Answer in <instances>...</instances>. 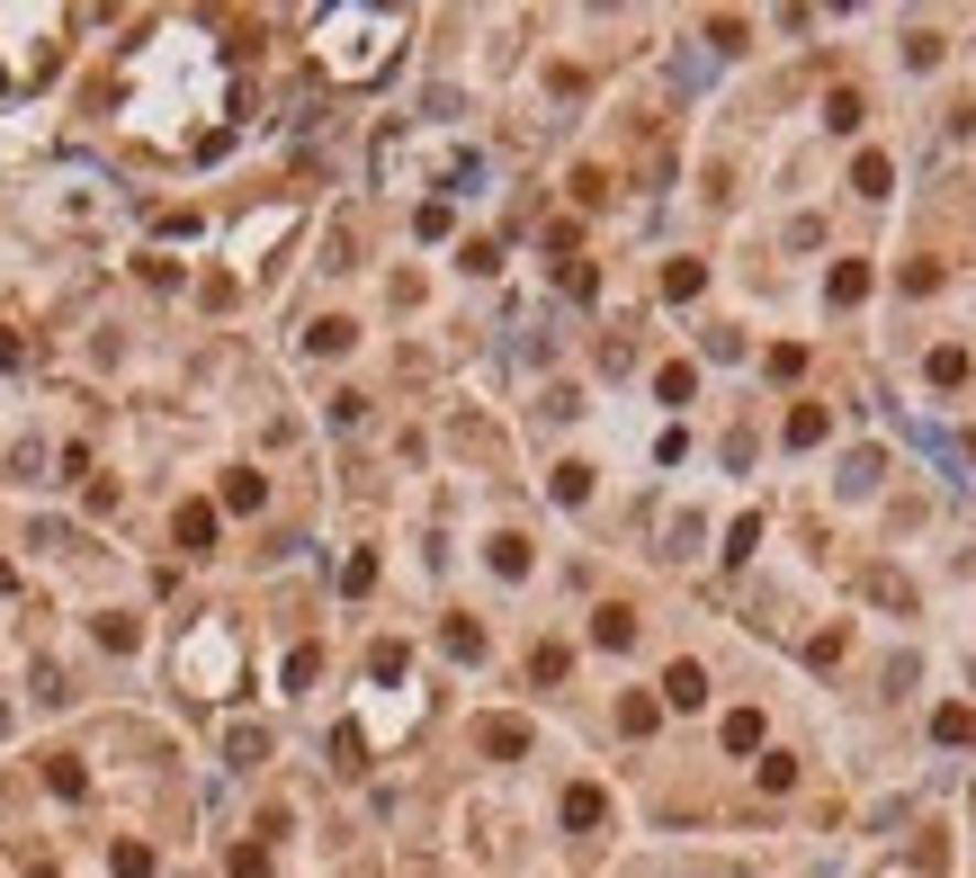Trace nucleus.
Listing matches in <instances>:
<instances>
[{
	"label": "nucleus",
	"mask_w": 976,
	"mask_h": 878,
	"mask_svg": "<svg viewBox=\"0 0 976 878\" xmlns=\"http://www.w3.org/2000/svg\"><path fill=\"white\" fill-rule=\"evenodd\" d=\"M700 288H708V269H700V260H672V269H663V296H672V305H690Z\"/></svg>",
	"instance_id": "8"
},
{
	"label": "nucleus",
	"mask_w": 976,
	"mask_h": 878,
	"mask_svg": "<svg viewBox=\"0 0 976 878\" xmlns=\"http://www.w3.org/2000/svg\"><path fill=\"white\" fill-rule=\"evenodd\" d=\"M565 663H574L565 646H538V654H529V672H538V682H565Z\"/></svg>",
	"instance_id": "26"
},
{
	"label": "nucleus",
	"mask_w": 976,
	"mask_h": 878,
	"mask_svg": "<svg viewBox=\"0 0 976 878\" xmlns=\"http://www.w3.org/2000/svg\"><path fill=\"white\" fill-rule=\"evenodd\" d=\"M654 717H663V700H646V691L618 700V726H627V735H654Z\"/></svg>",
	"instance_id": "11"
},
{
	"label": "nucleus",
	"mask_w": 976,
	"mask_h": 878,
	"mask_svg": "<svg viewBox=\"0 0 976 878\" xmlns=\"http://www.w3.org/2000/svg\"><path fill=\"white\" fill-rule=\"evenodd\" d=\"M269 502V485L251 476V466H234V476H225V511H260Z\"/></svg>",
	"instance_id": "7"
},
{
	"label": "nucleus",
	"mask_w": 976,
	"mask_h": 878,
	"mask_svg": "<svg viewBox=\"0 0 976 878\" xmlns=\"http://www.w3.org/2000/svg\"><path fill=\"white\" fill-rule=\"evenodd\" d=\"M932 735H941V745H967V735H976V717L950 700V708H932Z\"/></svg>",
	"instance_id": "16"
},
{
	"label": "nucleus",
	"mask_w": 976,
	"mask_h": 878,
	"mask_svg": "<svg viewBox=\"0 0 976 878\" xmlns=\"http://www.w3.org/2000/svg\"><path fill=\"white\" fill-rule=\"evenodd\" d=\"M700 700H708V672L700 663H672L663 672V708H700Z\"/></svg>",
	"instance_id": "4"
},
{
	"label": "nucleus",
	"mask_w": 976,
	"mask_h": 878,
	"mask_svg": "<svg viewBox=\"0 0 976 878\" xmlns=\"http://www.w3.org/2000/svg\"><path fill=\"white\" fill-rule=\"evenodd\" d=\"M332 762H340V771H368V745H359V726H340V735H332Z\"/></svg>",
	"instance_id": "19"
},
{
	"label": "nucleus",
	"mask_w": 976,
	"mask_h": 878,
	"mask_svg": "<svg viewBox=\"0 0 976 878\" xmlns=\"http://www.w3.org/2000/svg\"><path fill=\"white\" fill-rule=\"evenodd\" d=\"M412 225H422V242H440V234H448L457 216H448V197H431V207H422V216H412Z\"/></svg>",
	"instance_id": "28"
},
{
	"label": "nucleus",
	"mask_w": 976,
	"mask_h": 878,
	"mask_svg": "<svg viewBox=\"0 0 976 878\" xmlns=\"http://www.w3.org/2000/svg\"><path fill=\"white\" fill-rule=\"evenodd\" d=\"M887 180H896L887 153H860V162H852V188H860V197H887Z\"/></svg>",
	"instance_id": "10"
},
{
	"label": "nucleus",
	"mask_w": 976,
	"mask_h": 878,
	"mask_svg": "<svg viewBox=\"0 0 976 878\" xmlns=\"http://www.w3.org/2000/svg\"><path fill=\"white\" fill-rule=\"evenodd\" d=\"M10 583H19V574H10V556H0V592H10Z\"/></svg>",
	"instance_id": "31"
},
{
	"label": "nucleus",
	"mask_w": 976,
	"mask_h": 878,
	"mask_svg": "<svg viewBox=\"0 0 976 878\" xmlns=\"http://www.w3.org/2000/svg\"><path fill=\"white\" fill-rule=\"evenodd\" d=\"M494 574H511V583L529 574V548H520V538H494Z\"/></svg>",
	"instance_id": "20"
},
{
	"label": "nucleus",
	"mask_w": 976,
	"mask_h": 878,
	"mask_svg": "<svg viewBox=\"0 0 976 878\" xmlns=\"http://www.w3.org/2000/svg\"><path fill=\"white\" fill-rule=\"evenodd\" d=\"M171 538L188 556H216V502H180V520H171Z\"/></svg>",
	"instance_id": "1"
},
{
	"label": "nucleus",
	"mask_w": 976,
	"mask_h": 878,
	"mask_svg": "<svg viewBox=\"0 0 976 878\" xmlns=\"http://www.w3.org/2000/svg\"><path fill=\"white\" fill-rule=\"evenodd\" d=\"M0 90H10V73H0Z\"/></svg>",
	"instance_id": "32"
},
{
	"label": "nucleus",
	"mask_w": 976,
	"mask_h": 878,
	"mask_svg": "<svg viewBox=\"0 0 976 878\" xmlns=\"http://www.w3.org/2000/svg\"><path fill=\"white\" fill-rule=\"evenodd\" d=\"M824 296H833V305H860V296H869V260H833Z\"/></svg>",
	"instance_id": "6"
},
{
	"label": "nucleus",
	"mask_w": 976,
	"mask_h": 878,
	"mask_svg": "<svg viewBox=\"0 0 976 878\" xmlns=\"http://www.w3.org/2000/svg\"><path fill=\"white\" fill-rule=\"evenodd\" d=\"M752 745H761V717L735 708V717H726V754H752Z\"/></svg>",
	"instance_id": "18"
},
{
	"label": "nucleus",
	"mask_w": 976,
	"mask_h": 878,
	"mask_svg": "<svg viewBox=\"0 0 976 878\" xmlns=\"http://www.w3.org/2000/svg\"><path fill=\"white\" fill-rule=\"evenodd\" d=\"M45 789H54V798H82V789H90V771H82L73 754H54V762H45Z\"/></svg>",
	"instance_id": "12"
},
{
	"label": "nucleus",
	"mask_w": 976,
	"mask_h": 878,
	"mask_svg": "<svg viewBox=\"0 0 976 878\" xmlns=\"http://www.w3.org/2000/svg\"><path fill=\"white\" fill-rule=\"evenodd\" d=\"M314 672H323V646H296V654H288V691H305Z\"/></svg>",
	"instance_id": "22"
},
{
	"label": "nucleus",
	"mask_w": 976,
	"mask_h": 878,
	"mask_svg": "<svg viewBox=\"0 0 976 878\" xmlns=\"http://www.w3.org/2000/svg\"><path fill=\"white\" fill-rule=\"evenodd\" d=\"M234 878H269V852H260V843H242V852H234Z\"/></svg>",
	"instance_id": "30"
},
{
	"label": "nucleus",
	"mask_w": 976,
	"mask_h": 878,
	"mask_svg": "<svg viewBox=\"0 0 976 878\" xmlns=\"http://www.w3.org/2000/svg\"><path fill=\"white\" fill-rule=\"evenodd\" d=\"M475 745L494 754V762H520V754H529V726H520V717H484V726H475Z\"/></svg>",
	"instance_id": "2"
},
{
	"label": "nucleus",
	"mask_w": 976,
	"mask_h": 878,
	"mask_svg": "<svg viewBox=\"0 0 976 878\" xmlns=\"http://www.w3.org/2000/svg\"><path fill=\"white\" fill-rule=\"evenodd\" d=\"M305 342H314L323 359H340V350H350V342H359V323H340V314H323V323L305 332Z\"/></svg>",
	"instance_id": "9"
},
{
	"label": "nucleus",
	"mask_w": 976,
	"mask_h": 878,
	"mask_svg": "<svg viewBox=\"0 0 976 878\" xmlns=\"http://www.w3.org/2000/svg\"><path fill=\"white\" fill-rule=\"evenodd\" d=\"M592 646H637V610H627V600H609V610H592Z\"/></svg>",
	"instance_id": "3"
},
{
	"label": "nucleus",
	"mask_w": 976,
	"mask_h": 878,
	"mask_svg": "<svg viewBox=\"0 0 976 878\" xmlns=\"http://www.w3.org/2000/svg\"><path fill=\"white\" fill-rule=\"evenodd\" d=\"M99 646H108V654H134V619L108 610V619H99Z\"/></svg>",
	"instance_id": "24"
},
{
	"label": "nucleus",
	"mask_w": 976,
	"mask_h": 878,
	"mask_svg": "<svg viewBox=\"0 0 976 878\" xmlns=\"http://www.w3.org/2000/svg\"><path fill=\"white\" fill-rule=\"evenodd\" d=\"M403 663H412V654H403V646H394V637H386V646H377V654H368V672H377V682H403Z\"/></svg>",
	"instance_id": "21"
},
{
	"label": "nucleus",
	"mask_w": 976,
	"mask_h": 878,
	"mask_svg": "<svg viewBox=\"0 0 976 878\" xmlns=\"http://www.w3.org/2000/svg\"><path fill=\"white\" fill-rule=\"evenodd\" d=\"M967 377V350H932V386H958Z\"/></svg>",
	"instance_id": "29"
},
{
	"label": "nucleus",
	"mask_w": 976,
	"mask_h": 878,
	"mask_svg": "<svg viewBox=\"0 0 976 878\" xmlns=\"http://www.w3.org/2000/svg\"><path fill=\"white\" fill-rule=\"evenodd\" d=\"M592 494V466H555V502H583Z\"/></svg>",
	"instance_id": "23"
},
{
	"label": "nucleus",
	"mask_w": 976,
	"mask_h": 878,
	"mask_svg": "<svg viewBox=\"0 0 976 878\" xmlns=\"http://www.w3.org/2000/svg\"><path fill=\"white\" fill-rule=\"evenodd\" d=\"M654 394H663V403H690V394H700V368H690V359H672V368L654 377Z\"/></svg>",
	"instance_id": "13"
},
{
	"label": "nucleus",
	"mask_w": 976,
	"mask_h": 878,
	"mask_svg": "<svg viewBox=\"0 0 976 878\" xmlns=\"http://www.w3.org/2000/svg\"><path fill=\"white\" fill-rule=\"evenodd\" d=\"M108 869H117V878H153V843H117Z\"/></svg>",
	"instance_id": "14"
},
{
	"label": "nucleus",
	"mask_w": 976,
	"mask_h": 878,
	"mask_svg": "<svg viewBox=\"0 0 976 878\" xmlns=\"http://www.w3.org/2000/svg\"><path fill=\"white\" fill-rule=\"evenodd\" d=\"M225 754H234V762H260V754H269V735H260V726H234V745H225Z\"/></svg>",
	"instance_id": "27"
},
{
	"label": "nucleus",
	"mask_w": 976,
	"mask_h": 878,
	"mask_svg": "<svg viewBox=\"0 0 976 878\" xmlns=\"http://www.w3.org/2000/svg\"><path fill=\"white\" fill-rule=\"evenodd\" d=\"M600 816H609V798H600L592 780H574V789H565V825H574V834H592Z\"/></svg>",
	"instance_id": "5"
},
{
	"label": "nucleus",
	"mask_w": 976,
	"mask_h": 878,
	"mask_svg": "<svg viewBox=\"0 0 976 878\" xmlns=\"http://www.w3.org/2000/svg\"><path fill=\"white\" fill-rule=\"evenodd\" d=\"M824 126L852 134V126H860V90H833V99H824Z\"/></svg>",
	"instance_id": "17"
},
{
	"label": "nucleus",
	"mask_w": 976,
	"mask_h": 878,
	"mask_svg": "<svg viewBox=\"0 0 976 878\" xmlns=\"http://www.w3.org/2000/svg\"><path fill=\"white\" fill-rule=\"evenodd\" d=\"M448 654H466V663H475V654H484V628H475V619H448Z\"/></svg>",
	"instance_id": "25"
},
{
	"label": "nucleus",
	"mask_w": 976,
	"mask_h": 878,
	"mask_svg": "<svg viewBox=\"0 0 976 878\" xmlns=\"http://www.w3.org/2000/svg\"><path fill=\"white\" fill-rule=\"evenodd\" d=\"M824 440V403H798V413H789V448H815Z\"/></svg>",
	"instance_id": "15"
}]
</instances>
